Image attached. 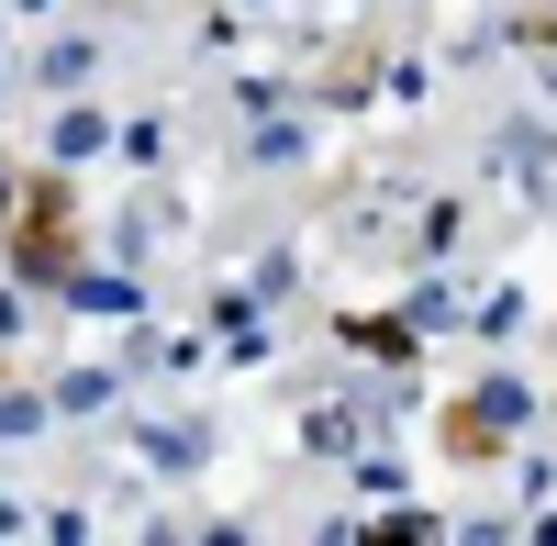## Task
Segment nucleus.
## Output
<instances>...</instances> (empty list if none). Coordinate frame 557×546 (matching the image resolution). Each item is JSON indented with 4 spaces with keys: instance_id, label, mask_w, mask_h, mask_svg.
<instances>
[]
</instances>
